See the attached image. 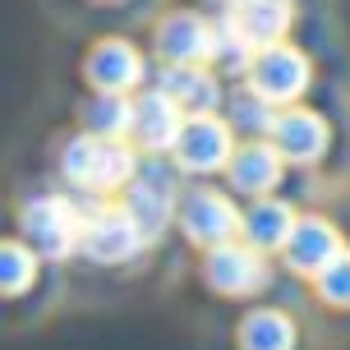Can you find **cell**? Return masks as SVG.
Here are the masks:
<instances>
[{
	"label": "cell",
	"instance_id": "cell-1",
	"mask_svg": "<svg viewBox=\"0 0 350 350\" xmlns=\"http://www.w3.org/2000/svg\"><path fill=\"white\" fill-rule=\"evenodd\" d=\"M134 152L120 139H102V134H83L65 148V175L88 185V189H120L134 180Z\"/></svg>",
	"mask_w": 350,
	"mask_h": 350
},
{
	"label": "cell",
	"instance_id": "cell-2",
	"mask_svg": "<svg viewBox=\"0 0 350 350\" xmlns=\"http://www.w3.org/2000/svg\"><path fill=\"white\" fill-rule=\"evenodd\" d=\"M249 83L262 102H295L299 92L309 88V60L295 46H258L254 65H249Z\"/></svg>",
	"mask_w": 350,
	"mask_h": 350
},
{
	"label": "cell",
	"instance_id": "cell-3",
	"mask_svg": "<svg viewBox=\"0 0 350 350\" xmlns=\"http://www.w3.org/2000/svg\"><path fill=\"white\" fill-rule=\"evenodd\" d=\"M175 161L185 171H221L230 161V129L217 116H189L175 139Z\"/></svg>",
	"mask_w": 350,
	"mask_h": 350
},
{
	"label": "cell",
	"instance_id": "cell-4",
	"mask_svg": "<svg viewBox=\"0 0 350 350\" xmlns=\"http://www.w3.org/2000/svg\"><path fill=\"white\" fill-rule=\"evenodd\" d=\"M23 226H28V235L37 240V249L51 254V258H65V254L83 240V221L74 217V208L65 198H37V203H28Z\"/></svg>",
	"mask_w": 350,
	"mask_h": 350
},
{
	"label": "cell",
	"instance_id": "cell-5",
	"mask_svg": "<svg viewBox=\"0 0 350 350\" xmlns=\"http://www.w3.org/2000/svg\"><path fill=\"white\" fill-rule=\"evenodd\" d=\"M180 221H185V235H189L193 245H226L230 235L240 230V212L230 208V198H221V193L212 189H198L185 198V212H180Z\"/></svg>",
	"mask_w": 350,
	"mask_h": 350
},
{
	"label": "cell",
	"instance_id": "cell-6",
	"mask_svg": "<svg viewBox=\"0 0 350 350\" xmlns=\"http://www.w3.org/2000/svg\"><path fill=\"white\" fill-rule=\"evenodd\" d=\"M79 245L97 262H120L143 245V230H139V221L129 217V208H106V212H97L92 221H83V240H79Z\"/></svg>",
	"mask_w": 350,
	"mask_h": 350
},
{
	"label": "cell",
	"instance_id": "cell-7",
	"mask_svg": "<svg viewBox=\"0 0 350 350\" xmlns=\"http://www.w3.org/2000/svg\"><path fill=\"white\" fill-rule=\"evenodd\" d=\"M208 281L221 291V295H249L267 281V267H262L258 249L254 245H217L208 254Z\"/></svg>",
	"mask_w": 350,
	"mask_h": 350
},
{
	"label": "cell",
	"instance_id": "cell-8",
	"mask_svg": "<svg viewBox=\"0 0 350 350\" xmlns=\"http://www.w3.org/2000/svg\"><path fill=\"white\" fill-rule=\"evenodd\" d=\"M212 46H217V28L198 14H171L157 28V51L171 65H203L212 60Z\"/></svg>",
	"mask_w": 350,
	"mask_h": 350
},
{
	"label": "cell",
	"instance_id": "cell-9",
	"mask_svg": "<svg viewBox=\"0 0 350 350\" xmlns=\"http://www.w3.org/2000/svg\"><path fill=\"white\" fill-rule=\"evenodd\" d=\"M175 208V185L161 166H143L129 180V217L139 221L143 235H157Z\"/></svg>",
	"mask_w": 350,
	"mask_h": 350
},
{
	"label": "cell",
	"instance_id": "cell-10",
	"mask_svg": "<svg viewBox=\"0 0 350 350\" xmlns=\"http://www.w3.org/2000/svg\"><path fill=\"white\" fill-rule=\"evenodd\" d=\"M180 124H185V111L166 97V92H143L139 102H134V120H129V134L143 143V148H175L180 139Z\"/></svg>",
	"mask_w": 350,
	"mask_h": 350
},
{
	"label": "cell",
	"instance_id": "cell-11",
	"mask_svg": "<svg viewBox=\"0 0 350 350\" xmlns=\"http://www.w3.org/2000/svg\"><path fill=\"white\" fill-rule=\"evenodd\" d=\"M286 262L295 267V272H323L327 262L341 254V235H336L323 217H304V221H295V230H291V240H286Z\"/></svg>",
	"mask_w": 350,
	"mask_h": 350
},
{
	"label": "cell",
	"instance_id": "cell-12",
	"mask_svg": "<svg viewBox=\"0 0 350 350\" xmlns=\"http://www.w3.org/2000/svg\"><path fill=\"white\" fill-rule=\"evenodd\" d=\"M272 148L286 161H314L327 148V124L314 111H281L272 120Z\"/></svg>",
	"mask_w": 350,
	"mask_h": 350
},
{
	"label": "cell",
	"instance_id": "cell-13",
	"mask_svg": "<svg viewBox=\"0 0 350 350\" xmlns=\"http://www.w3.org/2000/svg\"><path fill=\"white\" fill-rule=\"evenodd\" d=\"M230 14H235L230 23L240 28V37L258 51V46H277L281 37H286L291 18H295V5H291V0H245V5L230 10Z\"/></svg>",
	"mask_w": 350,
	"mask_h": 350
},
{
	"label": "cell",
	"instance_id": "cell-14",
	"mask_svg": "<svg viewBox=\"0 0 350 350\" xmlns=\"http://www.w3.org/2000/svg\"><path fill=\"white\" fill-rule=\"evenodd\" d=\"M88 79L102 88V92H129L143 79V60L129 42H102L97 51L88 55Z\"/></svg>",
	"mask_w": 350,
	"mask_h": 350
},
{
	"label": "cell",
	"instance_id": "cell-15",
	"mask_svg": "<svg viewBox=\"0 0 350 350\" xmlns=\"http://www.w3.org/2000/svg\"><path fill=\"white\" fill-rule=\"evenodd\" d=\"M161 92H166L185 116H212L217 102H221L217 79H212L203 65H171L166 79H161Z\"/></svg>",
	"mask_w": 350,
	"mask_h": 350
},
{
	"label": "cell",
	"instance_id": "cell-16",
	"mask_svg": "<svg viewBox=\"0 0 350 350\" xmlns=\"http://www.w3.org/2000/svg\"><path fill=\"white\" fill-rule=\"evenodd\" d=\"M281 161L286 157L272 143H249V148H240L230 157V180H235V189H245V193H267L281 180Z\"/></svg>",
	"mask_w": 350,
	"mask_h": 350
},
{
	"label": "cell",
	"instance_id": "cell-17",
	"mask_svg": "<svg viewBox=\"0 0 350 350\" xmlns=\"http://www.w3.org/2000/svg\"><path fill=\"white\" fill-rule=\"evenodd\" d=\"M240 230L249 235V245L254 249H277L291 240V230H295V212L286 208V203H277V198H262V203H254V212H249L245 221H240Z\"/></svg>",
	"mask_w": 350,
	"mask_h": 350
},
{
	"label": "cell",
	"instance_id": "cell-18",
	"mask_svg": "<svg viewBox=\"0 0 350 350\" xmlns=\"http://www.w3.org/2000/svg\"><path fill=\"white\" fill-rule=\"evenodd\" d=\"M240 346L245 350H291L295 346V327H291V318L277 314V309H258V314L245 318Z\"/></svg>",
	"mask_w": 350,
	"mask_h": 350
},
{
	"label": "cell",
	"instance_id": "cell-19",
	"mask_svg": "<svg viewBox=\"0 0 350 350\" xmlns=\"http://www.w3.org/2000/svg\"><path fill=\"white\" fill-rule=\"evenodd\" d=\"M129 120H134V102L124 92H102L97 102L88 106V124L102 139H124L129 134Z\"/></svg>",
	"mask_w": 350,
	"mask_h": 350
},
{
	"label": "cell",
	"instance_id": "cell-20",
	"mask_svg": "<svg viewBox=\"0 0 350 350\" xmlns=\"http://www.w3.org/2000/svg\"><path fill=\"white\" fill-rule=\"evenodd\" d=\"M37 277V258L14 240H0V295H14V291H28Z\"/></svg>",
	"mask_w": 350,
	"mask_h": 350
},
{
	"label": "cell",
	"instance_id": "cell-21",
	"mask_svg": "<svg viewBox=\"0 0 350 350\" xmlns=\"http://www.w3.org/2000/svg\"><path fill=\"white\" fill-rule=\"evenodd\" d=\"M318 286L332 304H350V254H336L323 272H318Z\"/></svg>",
	"mask_w": 350,
	"mask_h": 350
},
{
	"label": "cell",
	"instance_id": "cell-22",
	"mask_svg": "<svg viewBox=\"0 0 350 350\" xmlns=\"http://www.w3.org/2000/svg\"><path fill=\"white\" fill-rule=\"evenodd\" d=\"M226 5H230V10H240V5H245V0H226Z\"/></svg>",
	"mask_w": 350,
	"mask_h": 350
}]
</instances>
